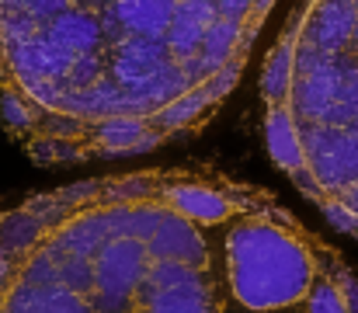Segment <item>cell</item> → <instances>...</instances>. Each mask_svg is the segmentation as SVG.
<instances>
[{
  "mask_svg": "<svg viewBox=\"0 0 358 313\" xmlns=\"http://www.w3.org/2000/svg\"><path fill=\"white\" fill-rule=\"evenodd\" d=\"M257 185L150 167L28 195L0 212V313H230L223 233Z\"/></svg>",
  "mask_w": 358,
  "mask_h": 313,
  "instance_id": "7a4b0ae2",
  "label": "cell"
},
{
  "mask_svg": "<svg viewBox=\"0 0 358 313\" xmlns=\"http://www.w3.org/2000/svg\"><path fill=\"white\" fill-rule=\"evenodd\" d=\"M223 279L234 310H358L355 272L275 195L230 216Z\"/></svg>",
  "mask_w": 358,
  "mask_h": 313,
  "instance_id": "277c9868",
  "label": "cell"
},
{
  "mask_svg": "<svg viewBox=\"0 0 358 313\" xmlns=\"http://www.w3.org/2000/svg\"><path fill=\"white\" fill-rule=\"evenodd\" d=\"M271 160L358 237V0H299L261 77Z\"/></svg>",
  "mask_w": 358,
  "mask_h": 313,
  "instance_id": "3957f363",
  "label": "cell"
},
{
  "mask_svg": "<svg viewBox=\"0 0 358 313\" xmlns=\"http://www.w3.org/2000/svg\"><path fill=\"white\" fill-rule=\"evenodd\" d=\"M278 0H0V115L38 164L160 150L209 122Z\"/></svg>",
  "mask_w": 358,
  "mask_h": 313,
  "instance_id": "6da1fadb",
  "label": "cell"
}]
</instances>
